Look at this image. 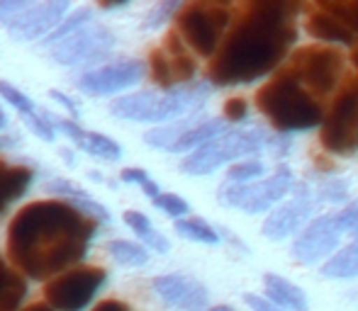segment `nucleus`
Masks as SVG:
<instances>
[{"label":"nucleus","instance_id":"obj_1","mask_svg":"<svg viewBox=\"0 0 358 311\" xmlns=\"http://www.w3.org/2000/svg\"><path fill=\"white\" fill-rule=\"evenodd\" d=\"M300 10V3L285 0H251L236 8L234 22L208 66L210 83L227 88L273 73L297 39Z\"/></svg>","mask_w":358,"mask_h":311},{"label":"nucleus","instance_id":"obj_2","mask_svg":"<svg viewBox=\"0 0 358 311\" xmlns=\"http://www.w3.org/2000/svg\"><path fill=\"white\" fill-rule=\"evenodd\" d=\"M95 219L62 199H39L22 207L8 229V253L20 273L49 280L73 270L95 238Z\"/></svg>","mask_w":358,"mask_h":311},{"label":"nucleus","instance_id":"obj_3","mask_svg":"<svg viewBox=\"0 0 358 311\" xmlns=\"http://www.w3.org/2000/svg\"><path fill=\"white\" fill-rule=\"evenodd\" d=\"M256 107L280 134L307 132L324 124L327 109L305 85L297 80L290 66L280 68L256 93Z\"/></svg>","mask_w":358,"mask_h":311},{"label":"nucleus","instance_id":"obj_4","mask_svg":"<svg viewBox=\"0 0 358 311\" xmlns=\"http://www.w3.org/2000/svg\"><path fill=\"white\" fill-rule=\"evenodd\" d=\"M210 95L208 83H190L183 88L164 90V93H137L117 98L110 105V112L127 122H173L188 119L185 114L198 112Z\"/></svg>","mask_w":358,"mask_h":311},{"label":"nucleus","instance_id":"obj_5","mask_svg":"<svg viewBox=\"0 0 358 311\" xmlns=\"http://www.w3.org/2000/svg\"><path fill=\"white\" fill-rule=\"evenodd\" d=\"M234 13L236 8L227 3H210V0L188 3L176 15V32L198 56L213 59L224 42V32L234 22Z\"/></svg>","mask_w":358,"mask_h":311},{"label":"nucleus","instance_id":"obj_6","mask_svg":"<svg viewBox=\"0 0 358 311\" xmlns=\"http://www.w3.org/2000/svg\"><path fill=\"white\" fill-rule=\"evenodd\" d=\"M264 146H268V139L259 127L249 129H224L220 137L200 146L198 151L185 156L180 170L188 175H210L217 168L239 160L241 156H254Z\"/></svg>","mask_w":358,"mask_h":311},{"label":"nucleus","instance_id":"obj_7","mask_svg":"<svg viewBox=\"0 0 358 311\" xmlns=\"http://www.w3.org/2000/svg\"><path fill=\"white\" fill-rule=\"evenodd\" d=\"M287 66L320 103L322 98L334 95L344 83V56L331 47H300L292 52Z\"/></svg>","mask_w":358,"mask_h":311},{"label":"nucleus","instance_id":"obj_8","mask_svg":"<svg viewBox=\"0 0 358 311\" xmlns=\"http://www.w3.org/2000/svg\"><path fill=\"white\" fill-rule=\"evenodd\" d=\"M322 146L329 153H351L358 144V76H349L334 93L324 124Z\"/></svg>","mask_w":358,"mask_h":311},{"label":"nucleus","instance_id":"obj_9","mask_svg":"<svg viewBox=\"0 0 358 311\" xmlns=\"http://www.w3.org/2000/svg\"><path fill=\"white\" fill-rule=\"evenodd\" d=\"M292 185H295L292 170L287 165H280L271 178L259 180V183H251V185L227 183L217 192V199L222 204H227V207H236L246 214H264L290 192Z\"/></svg>","mask_w":358,"mask_h":311},{"label":"nucleus","instance_id":"obj_10","mask_svg":"<svg viewBox=\"0 0 358 311\" xmlns=\"http://www.w3.org/2000/svg\"><path fill=\"white\" fill-rule=\"evenodd\" d=\"M105 278L108 273L103 268H73L49 280L44 297L49 307L57 311H83L105 285Z\"/></svg>","mask_w":358,"mask_h":311},{"label":"nucleus","instance_id":"obj_11","mask_svg":"<svg viewBox=\"0 0 358 311\" xmlns=\"http://www.w3.org/2000/svg\"><path fill=\"white\" fill-rule=\"evenodd\" d=\"M224 132V124L220 119H180L169 127H156L144 134V144L161 151L171 153H185V151H198L208 142Z\"/></svg>","mask_w":358,"mask_h":311},{"label":"nucleus","instance_id":"obj_12","mask_svg":"<svg viewBox=\"0 0 358 311\" xmlns=\"http://www.w3.org/2000/svg\"><path fill=\"white\" fill-rule=\"evenodd\" d=\"M115 47V34L103 24H85L52 47V59L59 66H88L103 61Z\"/></svg>","mask_w":358,"mask_h":311},{"label":"nucleus","instance_id":"obj_13","mask_svg":"<svg viewBox=\"0 0 358 311\" xmlns=\"http://www.w3.org/2000/svg\"><path fill=\"white\" fill-rule=\"evenodd\" d=\"M149 68L154 83L164 90H173V85L178 83H188V80L195 78V71H198L190 54L185 52V42L176 29L166 34L164 47L151 52Z\"/></svg>","mask_w":358,"mask_h":311},{"label":"nucleus","instance_id":"obj_14","mask_svg":"<svg viewBox=\"0 0 358 311\" xmlns=\"http://www.w3.org/2000/svg\"><path fill=\"white\" fill-rule=\"evenodd\" d=\"M341 227L336 224L334 214H322V217L312 219L305 229L292 241V260L302 265H315L324 258H331L341 243Z\"/></svg>","mask_w":358,"mask_h":311},{"label":"nucleus","instance_id":"obj_15","mask_svg":"<svg viewBox=\"0 0 358 311\" xmlns=\"http://www.w3.org/2000/svg\"><path fill=\"white\" fill-rule=\"evenodd\" d=\"M317 197L312 195L310 185L300 183L295 188V199L283 204V207L273 209L266 217L261 234L268 241H285L292 234L302 232L312 219H317Z\"/></svg>","mask_w":358,"mask_h":311},{"label":"nucleus","instance_id":"obj_16","mask_svg":"<svg viewBox=\"0 0 358 311\" xmlns=\"http://www.w3.org/2000/svg\"><path fill=\"white\" fill-rule=\"evenodd\" d=\"M144 63L142 61H117L108 63L103 68L85 71L80 78H76V88L85 95H115L120 90H127L137 85L144 78Z\"/></svg>","mask_w":358,"mask_h":311},{"label":"nucleus","instance_id":"obj_17","mask_svg":"<svg viewBox=\"0 0 358 311\" xmlns=\"http://www.w3.org/2000/svg\"><path fill=\"white\" fill-rule=\"evenodd\" d=\"M71 5L66 0H49V3H32L27 10L17 15L15 20H10L8 27L10 37L17 42H32V39L47 34L49 29H54L62 22L64 13H69Z\"/></svg>","mask_w":358,"mask_h":311},{"label":"nucleus","instance_id":"obj_18","mask_svg":"<svg viewBox=\"0 0 358 311\" xmlns=\"http://www.w3.org/2000/svg\"><path fill=\"white\" fill-rule=\"evenodd\" d=\"M154 292L169 307L178 311H203L210 302V292L205 285L188 275H161L154 278Z\"/></svg>","mask_w":358,"mask_h":311},{"label":"nucleus","instance_id":"obj_19","mask_svg":"<svg viewBox=\"0 0 358 311\" xmlns=\"http://www.w3.org/2000/svg\"><path fill=\"white\" fill-rule=\"evenodd\" d=\"M57 129H62L76 146L83 149V151L90 156H98V158H103V160H117L120 156H122V146H120L117 142H113V139H108L105 134L85 132V129H80L78 124L69 122V119L57 122Z\"/></svg>","mask_w":358,"mask_h":311},{"label":"nucleus","instance_id":"obj_20","mask_svg":"<svg viewBox=\"0 0 358 311\" xmlns=\"http://www.w3.org/2000/svg\"><path fill=\"white\" fill-rule=\"evenodd\" d=\"M305 29L312 39L317 42H329V44H346V47H356L358 39L356 34L346 27L344 22L329 15L327 10L317 8L315 13L307 15V22H305Z\"/></svg>","mask_w":358,"mask_h":311},{"label":"nucleus","instance_id":"obj_21","mask_svg":"<svg viewBox=\"0 0 358 311\" xmlns=\"http://www.w3.org/2000/svg\"><path fill=\"white\" fill-rule=\"evenodd\" d=\"M44 188H47V192H54V195H62V197H66L69 204H73L76 209H80L83 214H88V217L95 219V222H103V224L110 222L108 209H105L100 202H95L93 195H88L83 188H78L76 183H71V180H62V178L49 180Z\"/></svg>","mask_w":358,"mask_h":311},{"label":"nucleus","instance_id":"obj_22","mask_svg":"<svg viewBox=\"0 0 358 311\" xmlns=\"http://www.w3.org/2000/svg\"><path fill=\"white\" fill-rule=\"evenodd\" d=\"M32 178L34 173L27 165H15L0 160V214L27 192V188L32 185Z\"/></svg>","mask_w":358,"mask_h":311},{"label":"nucleus","instance_id":"obj_23","mask_svg":"<svg viewBox=\"0 0 358 311\" xmlns=\"http://www.w3.org/2000/svg\"><path fill=\"white\" fill-rule=\"evenodd\" d=\"M264 285H266V299H268L271 304H275L278 309H290V311L310 309L307 294L302 292L297 285H292L290 280L280 278V275H273V273H266Z\"/></svg>","mask_w":358,"mask_h":311},{"label":"nucleus","instance_id":"obj_24","mask_svg":"<svg viewBox=\"0 0 358 311\" xmlns=\"http://www.w3.org/2000/svg\"><path fill=\"white\" fill-rule=\"evenodd\" d=\"M322 275L329 280H356L358 278V243L344 245L336 250L324 265H322Z\"/></svg>","mask_w":358,"mask_h":311},{"label":"nucleus","instance_id":"obj_25","mask_svg":"<svg viewBox=\"0 0 358 311\" xmlns=\"http://www.w3.org/2000/svg\"><path fill=\"white\" fill-rule=\"evenodd\" d=\"M124 224H127V227L132 229V232L137 234L151 250H156V253H169L171 250V243L159 232H156L154 227H151V222L144 217L142 212H134V209L124 212Z\"/></svg>","mask_w":358,"mask_h":311},{"label":"nucleus","instance_id":"obj_26","mask_svg":"<svg viewBox=\"0 0 358 311\" xmlns=\"http://www.w3.org/2000/svg\"><path fill=\"white\" fill-rule=\"evenodd\" d=\"M108 250L120 265H129V268H142L149 263V253L144 245H137L132 241H110Z\"/></svg>","mask_w":358,"mask_h":311},{"label":"nucleus","instance_id":"obj_27","mask_svg":"<svg viewBox=\"0 0 358 311\" xmlns=\"http://www.w3.org/2000/svg\"><path fill=\"white\" fill-rule=\"evenodd\" d=\"M176 232L183 236V238L198 241V243H210V245L220 243V234L208 222H203V219H178L176 222Z\"/></svg>","mask_w":358,"mask_h":311},{"label":"nucleus","instance_id":"obj_28","mask_svg":"<svg viewBox=\"0 0 358 311\" xmlns=\"http://www.w3.org/2000/svg\"><path fill=\"white\" fill-rule=\"evenodd\" d=\"M317 8L327 10L329 15H334L339 22H344L351 32H358V0H327V3H317Z\"/></svg>","mask_w":358,"mask_h":311},{"label":"nucleus","instance_id":"obj_29","mask_svg":"<svg viewBox=\"0 0 358 311\" xmlns=\"http://www.w3.org/2000/svg\"><path fill=\"white\" fill-rule=\"evenodd\" d=\"M90 17H93V13H90V8H76L73 15L66 20V22L62 24L59 29H54L52 34L47 37V44L49 47H54V44H59L62 39H66L69 34L78 32L80 27H85V24H90Z\"/></svg>","mask_w":358,"mask_h":311},{"label":"nucleus","instance_id":"obj_30","mask_svg":"<svg viewBox=\"0 0 358 311\" xmlns=\"http://www.w3.org/2000/svg\"><path fill=\"white\" fill-rule=\"evenodd\" d=\"M264 163L259 160H244V163H236L229 168L227 173V183L231 185H251V183H259L261 175H264Z\"/></svg>","mask_w":358,"mask_h":311},{"label":"nucleus","instance_id":"obj_31","mask_svg":"<svg viewBox=\"0 0 358 311\" xmlns=\"http://www.w3.org/2000/svg\"><path fill=\"white\" fill-rule=\"evenodd\" d=\"M180 8H183V5H180L178 0H164V3L154 5V8L149 10V15L144 17L142 27L144 29H159L161 24L169 22V20L173 17V15H178Z\"/></svg>","mask_w":358,"mask_h":311},{"label":"nucleus","instance_id":"obj_32","mask_svg":"<svg viewBox=\"0 0 358 311\" xmlns=\"http://www.w3.org/2000/svg\"><path fill=\"white\" fill-rule=\"evenodd\" d=\"M349 197V183L344 178H329L320 185V197L317 199H324V202H331V204H339V202H346Z\"/></svg>","mask_w":358,"mask_h":311},{"label":"nucleus","instance_id":"obj_33","mask_svg":"<svg viewBox=\"0 0 358 311\" xmlns=\"http://www.w3.org/2000/svg\"><path fill=\"white\" fill-rule=\"evenodd\" d=\"M0 95H3L5 100H8L10 105H13L17 112H22L24 117H29V114L37 112V107L32 105V100L27 98V95L22 93V90H17L15 85L5 83V80H0Z\"/></svg>","mask_w":358,"mask_h":311},{"label":"nucleus","instance_id":"obj_34","mask_svg":"<svg viewBox=\"0 0 358 311\" xmlns=\"http://www.w3.org/2000/svg\"><path fill=\"white\" fill-rule=\"evenodd\" d=\"M120 178H122V183H137L139 188H142L144 192L149 195L151 202H154V199L161 195L159 185H156L154 180L149 178V173H146V170H142V168H124L122 173H120Z\"/></svg>","mask_w":358,"mask_h":311},{"label":"nucleus","instance_id":"obj_35","mask_svg":"<svg viewBox=\"0 0 358 311\" xmlns=\"http://www.w3.org/2000/svg\"><path fill=\"white\" fill-rule=\"evenodd\" d=\"M24 119H27V124L34 129V134L42 137L44 142H54V139H57V119H52V114L49 112H44L42 109V112H34Z\"/></svg>","mask_w":358,"mask_h":311},{"label":"nucleus","instance_id":"obj_36","mask_svg":"<svg viewBox=\"0 0 358 311\" xmlns=\"http://www.w3.org/2000/svg\"><path fill=\"white\" fill-rule=\"evenodd\" d=\"M154 204L161 209V212H166L173 219H183V214L190 212L188 202H185L183 197H178V195H171V192H161L159 197L154 199Z\"/></svg>","mask_w":358,"mask_h":311},{"label":"nucleus","instance_id":"obj_37","mask_svg":"<svg viewBox=\"0 0 358 311\" xmlns=\"http://www.w3.org/2000/svg\"><path fill=\"white\" fill-rule=\"evenodd\" d=\"M222 112H224V117L229 122H244L246 114H249V105H246L244 98H229L224 103V107H222Z\"/></svg>","mask_w":358,"mask_h":311},{"label":"nucleus","instance_id":"obj_38","mask_svg":"<svg viewBox=\"0 0 358 311\" xmlns=\"http://www.w3.org/2000/svg\"><path fill=\"white\" fill-rule=\"evenodd\" d=\"M336 217V224L341 227V232H356L358 229V199L356 202H351L349 207H344L339 214H334Z\"/></svg>","mask_w":358,"mask_h":311},{"label":"nucleus","instance_id":"obj_39","mask_svg":"<svg viewBox=\"0 0 358 311\" xmlns=\"http://www.w3.org/2000/svg\"><path fill=\"white\" fill-rule=\"evenodd\" d=\"M32 3H27V0H0V22L8 24L10 20L17 17L22 10H27Z\"/></svg>","mask_w":358,"mask_h":311},{"label":"nucleus","instance_id":"obj_40","mask_svg":"<svg viewBox=\"0 0 358 311\" xmlns=\"http://www.w3.org/2000/svg\"><path fill=\"white\" fill-rule=\"evenodd\" d=\"M268 149L275 158H285L292 149V137L290 134H275V137L268 139Z\"/></svg>","mask_w":358,"mask_h":311},{"label":"nucleus","instance_id":"obj_41","mask_svg":"<svg viewBox=\"0 0 358 311\" xmlns=\"http://www.w3.org/2000/svg\"><path fill=\"white\" fill-rule=\"evenodd\" d=\"M244 302L249 304L251 311H283V309L275 307V304H271L266 297H259V294H246Z\"/></svg>","mask_w":358,"mask_h":311},{"label":"nucleus","instance_id":"obj_42","mask_svg":"<svg viewBox=\"0 0 358 311\" xmlns=\"http://www.w3.org/2000/svg\"><path fill=\"white\" fill-rule=\"evenodd\" d=\"M49 98H54V100H57L59 105H64V107H66L69 112L73 114V117H78V105H76L73 100H69V98H66V95H64V93H59V90H49Z\"/></svg>","mask_w":358,"mask_h":311},{"label":"nucleus","instance_id":"obj_43","mask_svg":"<svg viewBox=\"0 0 358 311\" xmlns=\"http://www.w3.org/2000/svg\"><path fill=\"white\" fill-rule=\"evenodd\" d=\"M93 311H129V307L124 302H120V299H105Z\"/></svg>","mask_w":358,"mask_h":311},{"label":"nucleus","instance_id":"obj_44","mask_svg":"<svg viewBox=\"0 0 358 311\" xmlns=\"http://www.w3.org/2000/svg\"><path fill=\"white\" fill-rule=\"evenodd\" d=\"M24 311H54L49 304H32V307H27Z\"/></svg>","mask_w":358,"mask_h":311},{"label":"nucleus","instance_id":"obj_45","mask_svg":"<svg viewBox=\"0 0 358 311\" xmlns=\"http://www.w3.org/2000/svg\"><path fill=\"white\" fill-rule=\"evenodd\" d=\"M351 63H354V68L358 71V44L354 47V52H351Z\"/></svg>","mask_w":358,"mask_h":311},{"label":"nucleus","instance_id":"obj_46","mask_svg":"<svg viewBox=\"0 0 358 311\" xmlns=\"http://www.w3.org/2000/svg\"><path fill=\"white\" fill-rule=\"evenodd\" d=\"M5 124H8V117H5L3 107H0V129H5Z\"/></svg>","mask_w":358,"mask_h":311},{"label":"nucleus","instance_id":"obj_47","mask_svg":"<svg viewBox=\"0 0 358 311\" xmlns=\"http://www.w3.org/2000/svg\"><path fill=\"white\" fill-rule=\"evenodd\" d=\"M210 311H234L231 307H215V309H210Z\"/></svg>","mask_w":358,"mask_h":311},{"label":"nucleus","instance_id":"obj_48","mask_svg":"<svg viewBox=\"0 0 358 311\" xmlns=\"http://www.w3.org/2000/svg\"><path fill=\"white\" fill-rule=\"evenodd\" d=\"M354 241H356V243H358V229H356V232H354Z\"/></svg>","mask_w":358,"mask_h":311}]
</instances>
